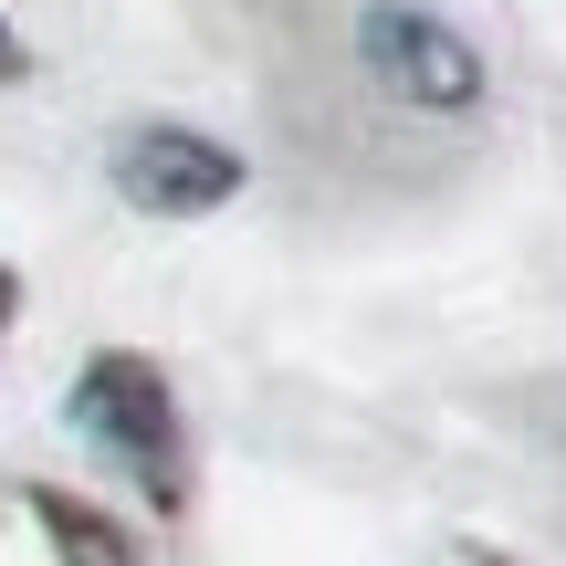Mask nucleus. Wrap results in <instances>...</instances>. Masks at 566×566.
Returning <instances> with one entry per match:
<instances>
[{
  "label": "nucleus",
  "mask_w": 566,
  "mask_h": 566,
  "mask_svg": "<svg viewBox=\"0 0 566 566\" xmlns=\"http://www.w3.org/2000/svg\"><path fill=\"white\" fill-rule=\"evenodd\" d=\"M63 420H74L105 462H126L147 493H179V409H168V378H158L147 357H116V346L84 357Z\"/></svg>",
  "instance_id": "1"
},
{
  "label": "nucleus",
  "mask_w": 566,
  "mask_h": 566,
  "mask_svg": "<svg viewBox=\"0 0 566 566\" xmlns=\"http://www.w3.org/2000/svg\"><path fill=\"white\" fill-rule=\"evenodd\" d=\"M105 168H116V200L158 210V221H200V210L242 200V158L200 126H126Z\"/></svg>",
  "instance_id": "2"
},
{
  "label": "nucleus",
  "mask_w": 566,
  "mask_h": 566,
  "mask_svg": "<svg viewBox=\"0 0 566 566\" xmlns=\"http://www.w3.org/2000/svg\"><path fill=\"white\" fill-rule=\"evenodd\" d=\"M32 514H42V535L63 546V566H137V546H126L95 504H74V493H32Z\"/></svg>",
  "instance_id": "4"
},
{
  "label": "nucleus",
  "mask_w": 566,
  "mask_h": 566,
  "mask_svg": "<svg viewBox=\"0 0 566 566\" xmlns=\"http://www.w3.org/2000/svg\"><path fill=\"white\" fill-rule=\"evenodd\" d=\"M21 74V42H11V21H0V84H11Z\"/></svg>",
  "instance_id": "5"
},
{
  "label": "nucleus",
  "mask_w": 566,
  "mask_h": 566,
  "mask_svg": "<svg viewBox=\"0 0 566 566\" xmlns=\"http://www.w3.org/2000/svg\"><path fill=\"white\" fill-rule=\"evenodd\" d=\"M0 336H11V273H0Z\"/></svg>",
  "instance_id": "6"
},
{
  "label": "nucleus",
  "mask_w": 566,
  "mask_h": 566,
  "mask_svg": "<svg viewBox=\"0 0 566 566\" xmlns=\"http://www.w3.org/2000/svg\"><path fill=\"white\" fill-rule=\"evenodd\" d=\"M357 53H367V74H378L388 95L441 105V116H462V105L483 95V53H472L441 11H409V0H378V11L357 21Z\"/></svg>",
  "instance_id": "3"
}]
</instances>
